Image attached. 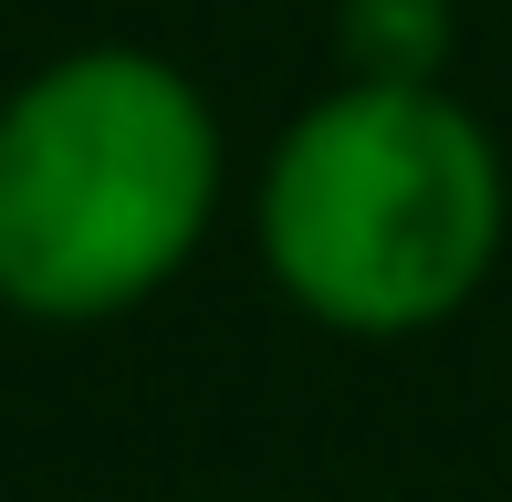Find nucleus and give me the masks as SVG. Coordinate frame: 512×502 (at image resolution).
<instances>
[{"label": "nucleus", "instance_id": "nucleus-1", "mask_svg": "<svg viewBox=\"0 0 512 502\" xmlns=\"http://www.w3.org/2000/svg\"><path fill=\"white\" fill-rule=\"evenodd\" d=\"M512 241V157L450 84L335 74L251 168V251L335 346H418L481 304Z\"/></svg>", "mask_w": 512, "mask_h": 502}, {"label": "nucleus", "instance_id": "nucleus-2", "mask_svg": "<svg viewBox=\"0 0 512 502\" xmlns=\"http://www.w3.org/2000/svg\"><path fill=\"white\" fill-rule=\"evenodd\" d=\"M230 126L189 63L74 42L0 95V314L42 335L126 325L209 251Z\"/></svg>", "mask_w": 512, "mask_h": 502}, {"label": "nucleus", "instance_id": "nucleus-3", "mask_svg": "<svg viewBox=\"0 0 512 502\" xmlns=\"http://www.w3.org/2000/svg\"><path fill=\"white\" fill-rule=\"evenodd\" d=\"M460 11L450 0H335V74L356 84H450Z\"/></svg>", "mask_w": 512, "mask_h": 502}]
</instances>
